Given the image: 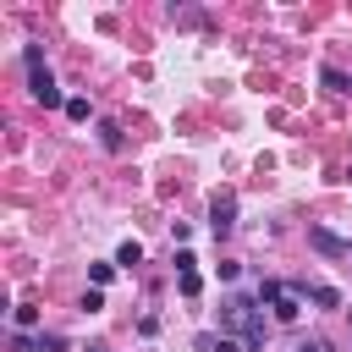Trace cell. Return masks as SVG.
<instances>
[{
    "label": "cell",
    "instance_id": "1",
    "mask_svg": "<svg viewBox=\"0 0 352 352\" xmlns=\"http://www.w3.org/2000/svg\"><path fill=\"white\" fill-rule=\"evenodd\" d=\"M22 60H28V94H33L44 110H66V94L55 88V77H50V66H44V50H38V44H28V50H22Z\"/></svg>",
    "mask_w": 352,
    "mask_h": 352
},
{
    "label": "cell",
    "instance_id": "2",
    "mask_svg": "<svg viewBox=\"0 0 352 352\" xmlns=\"http://www.w3.org/2000/svg\"><path fill=\"white\" fill-rule=\"evenodd\" d=\"M231 226H236V192H214V204H209V231H214V236H231Z\"/></svg>",
    "mask_w": 352,
    "mask_h": 352
},
{
    "label": "cell",
    "instance_id": "3",
    "mask_svg": "<svg viewBox=\"0 0 352 352\" xmlns=\"http://www.w3.org/2000/svg\"><path fill=\"white\" fill-rule=\"evenodd\" d=\"M308 242H314V253H324V258H352V242L330 236L324 226H308Z\"/></svg>",
    "mask_w": 352,
    "mask_h": 352
},
{
    "label": "cell",
    "instance_id": "4",
    "mask_svg": "<svg viewBox=\"0 0 352 352\" xmlns=\"http://www.w3.org/2000/svg\"><path fill=\"white\" fill-rule=\"evenodd\" d=\"M292 292L308 297L314 308H341V292H336V286H292Z\"/></svg>",
    "mask_w": 352,
    "mask_h": 352
},
{
    "label": "cell",
    "instance_id": "5",
    "mask_svg": "<svg viewBox=\"0 0 352 352\" xmlns=\"http://www.w3.org/2000/svg\"><path fill=\"white\" fill-rule=\"evenodd\" d=\"M297 314H302V297H297V292L286 286V297L275 302V319H280V324H297Z\"/></svg>",
    "mask_w": 352,
    "mask_h": 352
},
{
    "label": "cell",
    "instance_id": "6",
    "mask_svg": "<svg viewBox=\"0 0 352 352\" xmlns=\"http://www.w3.org/2000/svg\"><path fill=\"white\" fill-rule=\"evenodd\" d=\"M116 264H121V270H132V264H143V242H132V236H126V242L116 248Z\"/></svg>",
    "mask_w": 352,
    "mask_h": 352
},
{
    "label": "cell",
    "instance_id": "7",
    "mask_svg": "<svg viewBox=\"0 0 352 352\" xmlns=\"http://www.w3.org/2000/svg\"><path fill=\"white\" fill-rule=\"evenodd\" d=\"M319 82H324L330 94H346V88H352V77H346V72H336V66H324V72H319Z\"/></svg>",
    "mask_w": 352,
    "mask_h": 352
},
{
    "label": "cell",
    "instance_id": "8",
    "mask_svg": "<svg viewBox=\"0 0 352 352\" xmlns=\"http://www.w3.org/2000/svg\"><path fill=\"white\" fill-rule=\"evenodd\" d=\"M99 143L116 154V148H121V126H116V121H99Z\"/></svg>",
    "mask_w": 352,
    "mask_h": 352
},
{
    "label": "cell",
    "instance_id": "9",
    "mask_svg": "<svg viewBox=\"0 0 352 352\" xmlns=\"http://www.w3.org/2000/svg\"><path fill=\"white\" fill-rule=\"evenodd\" d=\"M176 292H182V297H198V292H204V280H198V270H187V275H176Z\"/></svg>",
    "mask_w": 352,
    "mask_h": 352
},
{
    "label": "cell",
    "instance_id": "10",
    "mask_svg": "<svg viewBox=\"0 0 352 352\" xmlns=\"http://www.w3.org/2000/svg\"><path fill=\"white\" fill-rule=\"evenodd\" d=\"M280 297H286V286H280V280H258V302H270V308H275Z\"/></svg>",
    "mask_w": 352,
    "mask_h": 352
},
{
    "label": "cell",
    "instance_id": "11",
    "mask_svg": "<svg viewBox=\"0 0 352 352\" xmlns=\"http://www.w3.org/2000/svg\"><path fill=\"white\" fill-rule=\"evenodd\" d=\"M11 319H16V330H22V336H28V330H33V324H38V308H33V302H22V308H16V314H11Z\"/></svg>",
    "mask_w": 352,
    "mask_h": 352
},
{
    "label": "cell",
    "instance_id": "12",
    "mask_svg": "<svg viewBox=\"0 0 352 352\" xmlns=\"http://www.w3.org/2000/svg\"><path fill=\"white\" fill-rule=\"evenodd\" d=\"M110 275H116V264H88V280H94V292H99V286H110Z\"/></svg>",
    "mask_w": 352,
    "mask_h": 352
},
{
    "label": "cell",
    "instance_id": "13",
    "mask_svg": "<svg viewBox=\"0 0 352 352\" xmlns=\"http://www.w3.org/2000/svg\"><path fill=\"white\" fill-rule=\"evenodd\" d=\"M198 346H204V352H242V346H236V341H231V336H220V341H214V336H204V341H198Z\"/></svg>",
    "mask_w": 352,
    "mask_h": 352
},
{
    "label": "cell",
    "instance_id": "14",
    "mask_svg": "<svg viewBox=\"0 0 352 352\" xmlns=\"http://www.w3.org/2000/svg\"><path fill=\"white\" fill-rule=\"evenodd\" d=\"M66 116H72V121H88V99L72 94V99H66Z\"/></svg>",
    "mask_w": 352,
    "mask_h": 352
},
{
    "label": "cell",
    "instance_id": "15",
    "mask_svg": "<svg viewBox=\"0 0 352 352\" xmlns=\"http://www.w3.org/2000/svg\"><path fill=\"white\" fill-rule=\"evenodd\" d=\"M60 346H66V336H55V330H44V336H38V352H60Z\"/></svg>",
    "mask_w": 352,
    "mask_h": 352
},
{
    "label": "cell",
    "instance_id": "16",
    "mask_svg": "<svg viewBox=\"0 0 352 352\" xmlns=\"http://www.w3.org/2000/svg\"><path fill=\"white\" fill-rule=\"evenodd\" d=\"M297 352H330V341H319V336H308V341H297Z\"/></svg>",
    "mask_w": 352,
    "mask_h": 352
},
{
    "label": "cell",
    "instance_id": "17",
    "mask_svg": "<svg viewBox=\"0 0 352 352\" xmlns=\"http://www.w3.org/2000/svg\"><path fill=\"white\" fill-rule=\"evenodd\" d=\"M82 352H110V346H82Z\"/></svg>",
    "mask_w": 352,
    "mask_h": 352
}]
</instances>
